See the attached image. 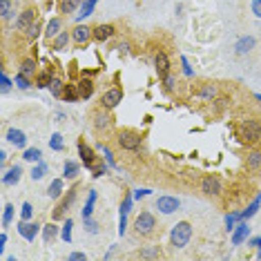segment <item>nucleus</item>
Segmentation results:
<instances>
[{
	"label": "nucleus",
	"instance_id": "obj_3",
	"mask_svg": "<svg viewBox=\"0 0 261 261\" xmlns=\"http://www.w3.org/2000/svg\"><path fill=\"white\" fill-rule=\"evenodd\" d=\"M116 145L125 152H139L141 145H143V134L136 132V129H118Z\"/></svg>",
	"mask_w": 261,
	"mask_h": 261
},
{
	"label": "nucleus",
	"instance_id": "obj_41",
	"mask_svg": "<svg viewBox=\"0 0 261 261\" xmlns=\"http://www.w3.org/2000/svg\"><path fill=\"white\" fill-rule=\"evenodd\" d=\"M14 212H16V207L11 205V203L5 205V212H3V228H9L11 219H14Z\"/></svg>",
	"mask_w": 261,
	"mask_h": 261
},
{
	"label": "nucleus",
	"instance_id": "obj_13",
	"mask_svg": "<svg viewBox=\"0 0 261 261\" xmlns=\"http://www.w3.org/2000/svg\"><path fill=\"white\" fill-rule=\"evenodd\" d=\"M79 154H81V161L85 165L87 170H94V165H96L100 159L94 154V150L90 145H85V141H79Z\"/></svg>",
	"mask_w": 261,
	"mask_h": 261
},
{
	"label": "nucleus",
	"instance_id": "obj_2",
	"mask_svg": "<svg viewBox=\"0 0 261 261\" xmlns=\"http://www.w3.org/2000/svg\"><path fill=\"white\" fill-rule=\"evenodd\" d=\"M156 217L152 215L150 210H143L139 217L134 219V232L136 237H141V239H150L156 232Z\"/></svg>",
	"mask_w": 261,
	"mask_h": 261
},
{
	"label": "nucleus",
	"instance_id": "obj_61",
	"mask_svg": "<svg viewBox=\"0 0 261 261\" xmlns=\"http://www.w3.org/2000/svg\"><path fill=\"white\" fill-rule=\"evenodd\" d=\"M257 98H259V100H261V94H257Z\"/></svg>",
	"mask_w": 261,
	"mask_h": 261
},
{
	"label": "nucleus",
	"instance_id": "obj_62",
	"mask_svg": "<svg viewBox=\"0 0 261 261\" xmlns=\"http://www.w3.org/2000/svg\"><path fill=\"white\" fill-rule=\"evenodd\" d=\"M92 3H98V0H92Z\"/></svg>",
	"mask_w": 261,
	"mask_h": 261
},
{
	"label": "nucleus",
	"instance_id": "obj_52",
	"mask_svg": "<svg viewBox=\"0 0 261 261\" xmlns=\"http://www.w3.org/2000/svg\"><path fill=\"white\" fill-rule=\"evenodd\" d=\"M85 232H90V234H96L98 232V223L94 221V217L85 219Z\"/></svg>",
	"mask_w": 261,
	"mask_h": 261
},
{
	"label": "nucleus",
	"instance_id": "obj_28",
	"mask_svg": "<svg viewBox=\"0 0 261 261\" xmlns=\"http://www.w3.org/2000/svg\"><path fill=\"white\" fill-rule=\"evenodd\" d=\"M79 98H81V94H79V85H76V83H69V85H65L63 100H67V103H76Z\"/></svg>",
	"mask_w": 261,
	"mask_h": 261
},
{
	"label": "nucleus",
	"instance_id": "obj_9",
	"mask_svg": "<svg viewBox=\"0 0 261 261\" xmlns=\"http://www.w3.org/2000/svg\"><path fill=\"white\" fill-rule=\"evenodd\" d=\"M154 69H156V76L159 79H165V76L172 74V63H170V56L165 49H156L154 51Z\"/></svg>",
	"mask_w": 261,
	"mask_h": 261
},
{
	"label": "nucleus",
	"instance_id": "obj_38",
	"mask_svg": "<svg viewBox=\"0 0 261 261\" xmlns=\"http://www.w3.org/2000/svg\"><path fill=\"white\" fill-rule=\"evenodd\" d=\"M72 228H74V221H72V219H65V223H63V228H61V239L65 243L72 241Z\"/></svg>",
	"mask_w": 261,
	"mask_h": 261
},
{
	"label": "nucleus",
	"instance_id": "obj_45",
	"mask_svg": "<svg viewBox=\"0 0 261 261\" xmlns=\"http://www.w3.org/2000/svg\"><path fill=\"white\" fill-rule=\"evenodd\" d=\"M237 221H241V212H230V215H225V228L228 230H234Z\"/></svg>",
	"mask_w": 261,
	"mask_h": 261
},
{
	"label": "nucleus",
	"instance_id": "obj_36",
	"mask_svg": "<svg viewBox=\"0 0 261 261\" xmlns=\"http://www.w3.org/2000/svg\"><path fill=\"white\" fill-rule=\"evenodd\" d=\"M79 5H81V0H61V14L63 16L74 14V11L79 9Z\"/></svg>",
	"mask_w": 261,
	"mask_h": 261
},
{
	"label": "nucleus",
	"instance_id": "obj_22",
	"mask_svg": "<svg viewBox=\"0 0 261 261\" xmlns=\"http://www.w3.org/2000/svg\"><path fill=\"white\" fill-rule=\"evenodd\" d=\"M246 168L250 172L261 170V150H250L246 154Z\"/></svg>",
	"mask_w": 261,
	"mask_h": 261
},
{
	"label": "nucleus",
	"instance_id": "obj_27",
	"mask_svg": "<svg viewBox=\"0 0 261 261\" xmlns=\"http://www.w3.org/2000/svg\"><path fill=\"white\" fill-rule=\"evenodd\" d=\"M51 79H54V72H51V67H49V69H45V72H38L34 76V83H36V87L43 90V87H49Z\"/></svg>",
	"mask_w": 261,
	"mask_h": 261
},
{
	"label": "nucleus",
	"instance_id": "obj_58",
	"mask_svg": "<svg viewBox=\"0 0 261 261\" xmlns=\"http://www.w3.org/2000/svg\"><path fill=\"white\" fill-rule=\"evenodd\" d=\"M248 246L259 248V250H261V237H257V239H250V241H248Z\"/></svg>",
	"mask_w": 261,
	"mask_h": 261
},
{
	"label": "nucleus",
	"instance_id": "obj_29",
	"mask_svg": "<svg viewBox=\"0 0 261 261\" xmlns=\"http://www.w3.org/2000/svg\"><path fill=\"white\" fill-rule=\"evenodd\" d=\"M79 172H81V165L76 161H65V165H63V176L65 179L74 181L76 176H79Z\"/></svg>",
	"mask_w": 261,
	"mask_h": 261
},
{
	"label": "nucleus",
	"instance_id": "obj_53",
	"mask_svg": "<svg viewBox=\"0 0 261 261\" xmlns=\"http://www.w3.org/2000/svg\"><path fill=\"white\" fill-rule=\"evenodd\" d=\"M181 65H183V74L188 76V79H192V67H190V63H188V58L186 56H181Z\"/></svg>",
	"mask_w": 261,
	"mask_h": 261
},
{
	"label": "nucleus",
	"instance_id": "obj_31",
	"mask_svg": "<svg viewBox=\"0 0 261 261\" xmlns=\"http://www.w3.org/2000/svg\"><path fill=\"white\" fill-rule=\"evenodd\" d=\"M63 181L61 179H54V181H51L49 183V188H47V197H49V199H61L63 197Z\"/></svg>",
	"mask_w": 261,
	"mask_h": 261
},
{
	"label": "nucleus",
	"instance_id": "obj_37",
	"mask_svg": "<svg viewBox=\"0 0 261 261\" xmlns=\"http://www.w3.org/2000/svg\"><path fill=\"white\" fill-rule=\"evenodd\" d=\"M259 205H261V194H257V197H254V201L250 205L246 207V210L241 212V219H250V217H254V212L259 210Z\"/></svg>",
	"mask_w": 261,
	"mask_h": 261
},
{
	"label": "nucleus",
	"instance_id": "obj_50",
	"mask_svg": "<svg viewBox=\"0 0 261 261\" xmlns=\"http://www.w3.org/2000/svg\"><path fill=\"white\" fill-rule=\"evenodd\" d=\"M108 170H110V165H105V159H103V161H98L96 165H94L92 174L94 176H103V174H108Z\"/></svg>",
	"mask_w": 261,
	"mask_h": 261
},
{
	"label": "nucleus",
	"instance_id": "obj_54",
	"mask_svg": "<svg viewBox=\"0 0 261 261\" xmlns=\"http://www.w3.org/2000/svg\"><path fill=\"white\" fill-rule=\"evenodd\" d=\"M250 9H252V14L257 16V18H261V0H252V3H250Z\"/></svg>",
	"mask_w": 261,
	"mask_h": 261
},
{
	"label": "nucleus",
	"instance_id": "obj_16",
	"mask_svg": "<svg viewBox=\"0 0 261 261\" xmlns=\"http://www.w3.org/2000/svg\"><path fill=\"white\" fill-rule=\"evenodd\" d=\"M248 237H250V228H248L246 219H241V221L234 225V230H232V246H241Z\"/></svg>",
	"mask_w": 261,
	"mask_h": 261
},
{
	"label": "nucleus",
	"instance_id": "obj_55",
	"mask_svg": "<svg viewBox=\"0 0 261 261\" xmlns=\"http://www.w3.org/2000/svg\"><path fill=\"white\" fill-rule=\"evenodd\" d=\"M150 192H152V190H145V188H143V190H134V199H136V201H141L143 197H147Z\"/></svg>",
	"mask_w": 261,
	"mask_h": 261
},
{
	"label": "nucleus",
	"instance_id": "obj_15",
	"mask_svg": "<svg viewBox=\"0 0 261 261\" xmlns=\"http://www.w3.org/2000/svg\"><path fill=\"white\" fill-rule=\"evenodd\" d=\"M192 92L197 94L199 98H203V100H215L219 96V87L215 85V83H199Z\"/></svg>",
	"mask_w": 261,
	"mask_h": 261
},
{
	"label": "nucleus",
	"instance_id": "obj_24",
	"mask_svg": "<svg viewBox=\"0 0 261 261\" xmlns=\"http://www.w3.org/2000/svg\"><path fill=\"white\" fill-rule=\"evenodd\" d=\"M20 74H25L29 76V79H34V76L38 74V69H36V61H34L32 56H27V58H22L20 61V69H18Z\"/></svg>",
	"mask_w": 261,
	"mask_h": 261
},
{
	"label": "nucleus",
	"instance_id": "obj_1",
	"mask_svg": "<svg viewBox=\"0 0 261 261\" xmlns=\"http://www.w3.org/2000/svg\"><path fill=\"white\" fill-rule=\"evenodd\" d=\"M234 136L241 141L243 145H257L261 143V121L259 118H241L234 127Z\"/></svg>",
	"mask_w": 261,
	"mask_h": 261
},
{
	"label": "nucleus",
	"instance_id": "obj_11",
	"mask_svg": "<svg viewBox=\"0 0 261 261\" xmlns=\"http://www.w3.org/2000/svg\"><path fill=\"white\" fill-rule=\"evenodd\" d=\"M181 207V201L176 197H170V194H163V197L156 199V210L161 212V215H172V212H176Z\"/></svg>",
	"mask_w": 261,
	"mask_h": 261
},
{
	"label": "nucleus",
	"instance_id": "obj_8",
	"mask_svg": "<svg viewBox=\"0 0 261 261\" xmlns=\"http://www.w3.org/2000/svg\"><path fill=\"white\" fill-rule=\"evenodd\" d=\"M36 20H38V9L29 5V7H25V9H22L20 14H18V18H16V32L25 34L27 29L32 27Z\"/></svg>",
	"mask_w": 261,
	"mask_h": 261
},
{
	"label": "nucleus",
	"instance_id": "obj_39",
	"mask_svg": "<svg viewBox=\"0 0 261 261\" xmlns=\"http://www.w3.org/2000/svg\"><path fill=\"white\" fill-rule=\"evenodd\" d=\"M22 159L29 161V163H38L40 161V150L38 147H27L25 154H22Z\"/></svg>",
	"mask_w": 261,
	"mask_h": 261
},
{
	"label": "nucleus",
	"instance_id": "obj_12",
	"mask_svg": "<svg viewBox=\"0 0 261 261\" xmlns=\"http://www.w3.org/2000/svg\"><path fill=\"white\" fill-rule=\"evenodd\" d=\"M16 228H18V234L22 237V239L32 243L34 239H36V234H38L40 225H38L36 221H25V219H20V223L16 225Z\"/></svg>",
	"mask_w": 261,
	"mask_h": 261
},
{
	"label": "nucleus",
	"instance_id": "obj_35",
	"mask_svg": "<svg viewBox=\"0 0 261 261\" xmlns=\"http://www.w3.org/2000/svg\"><path fill=\"white\" fill-rule=\"evenodd\" d=\"M63 90H65V83L58 79V76H54L49 83V92H51V96H56V98H63Z\"/></svg>",
	"mask_w": 261,
	"mask_h": 261
},
{
	"label": "nucleus",
	"instance_id": "obj_21",
	"mask_svg": "<svg viewBox=\"0 0 261 261\" xmlns=\"http://www.w3.org/2000/svg\"><path fill=\"white\" fill-rule=\"evenodd\" d=\"M76 85H79V94H81L83 100H90V98L94 96V81H92V79L83 76V79L76 83Z\"/></svg>",
	"mask_w": 261,
	"mask_h": 261
},
{
	"label": "nucleus",
	"instance_id": "obj_60",
	"mask_svg": "<svg viewBox=\"0 0 261 261\" xmlns=\"http://www.w3.org/2000/svg\"><path fill=\"white\" fill-rule=\"evenodd\" d=\"M5 161H7V152H5V150H0V163L5 165Z\"/></svg>",
	"mask_w": 261,
	"mask_h": 261
},
{
	"label": "nucleus",
	"instance_id": "obj_49",
	"mask_svg": "<svg viewBox=\"0 0 261 261\" xmlns=\"http://www.w3.org/2000/svg\"><path fill=\"white\" fill-rule=\"evenodd\" d=\"M132 201H134V194L125 192V199L121 203V215H129V207H132Z\"/></svg>",
	"mask_w": 261,
	"mask_h": 261
},
{
	"label": "nucleus",
	"instance_id": "obj_43",
	"mask_svg": "<svg viewBox=\"0 0 261 261\" xmlns=\"http://www.w3.org/2000/svg\"><path fill=\"white\" fill-rule=\"evenodd\" d=\"M20 219H25V221H32L34 219V205L29 203V201H25L20 207Z\"/></svg>",
	"mask_w": 261,
	"mask_h": 261
},
{
	"label": "nucleus",
	"instance_id": "obj_48",
	"mask_svg": "<svg viewBox=\"0 0 261 261\" xmlns=\"http://www.w3.org/2000/svg\"><path fill=\"white\" fill-rule=\"evenodd\" d=\"M14 83L16 85L20 87V90H29V85H32V83H29V76H25V74H16V79H14Z\"/></svg>",
	"mask_w": 261,
	"mask_h": 261
},
{
	"label": "nucleus",
	"instance_id": "obj_47",
	"mask_svg": "<svg viewBox=\"0 0 261 261\" xmlns=\"http://www.w3.org/2000/svg\"><path fill=\"white\" fill-rule=\"evenodd\" d=\"M0 85H3V87H0V90H3V94H9V92H11V85H16V83L3 72V74H0Z\"/></svg>",
	"mask_w": 261,
	"mask_h": 261
},
{
	"label": "nucleus",
	"instance_id": "obj_19",
	"mask_svg": "<svg viewBox=\"0 0 261 261\" xmlns=\"http://www.w3.org/2000/svg\"><path fill=\"white\" fill-rule=\"evenodd\" d=\"M114 34H116V27L114 25H96L94 27V40H98V43H105V40H110V38H114Z\"/></svg>",
	"mask_w": 261,
	"mask_h": 261
},
{
	"label": "nucleus",
	"instance_id": "obj_57",
	"mask_svg": "<svg viewBox=\"0 0 261 261\" xmlns=\"http://www.w3.org/2000/svg\"><path fill=\"white\" fill-rule=\"evenodd\" d=\"M116 49H118V54H129V43H121Z\"/></svg>",
	"mask_w": 261,
	"mask_h": 261
},
{
	"label": "nucleus",
	"instance_id": "obj_23",
	"mask_svg": "<svg viewBox=\"0 0 261 261\" xmlns=\"http://www.w3.org/2000/svg\"><path fill=\"white\" fill-rule=\"evenodd\" d=\"M61 32H63V18H51L49 22H47V27H45V36L49 38V40H54Z\"/></svg>",
	"mask_w": 261,
	"mask_h": 261
},
{
	"label": "nucleus",
	"instance_id": "obj_17",
	"mask_svg": "<svg viewBox=\"0 0 261 261\" xmlns=\"http://www.w3.org/2000/svg\"><path fill=\"white\" fill-rule=\"evenodd\" d=\"M5 139H7L14 147H25L27 145V134L22 132V129H18V127H9L7 134H5Z\"/></svg>",
	"mask_w": 261,
	"mask_h": 261
},
{
	"label": "nucleus",
	"instance_id": "obj_7",
	"mask_svg": "<svg viewBox=\"0 0 261 261\" xmlns=\"http://www.w3.org/2000/svg\"><path fill=\"white\" fill-rule=\"evenodd\" d=\"M199 190L205 194V197H219L223 192V181L219 174H203L199 183Z\"/></svg>",
	"mask_w": 261,
	"mask_h": 261
},
{
	"label": "nucleus",
	"instance_id": "obj_46",
	"mask_svg": "<svg viewBox=\"0 0 261 261\" xmlns=\"http://www.w3.org/2000/svg\"><path fill=\"white\" fill-rule=\"evenodd\" d=\"M38 36H40V22L36 20V22H34V25L25 32V38H27V40H36Z\"/></svg>",
	"mask_w": 261,
	"mask_h": 261
},
{
	"label": "nucleus",
	"instance_id": "obj_40",
	"mask_svg": "<svg viewBox=\"0 0 261 261\" xmlns=\"http://www.w3.org/2000/svg\"><path fill=\"white\" fill-rule=\"evenodd\" d=\"M45 174H47V165H45L43 161H38V165H36V168H32V174H29V176H32L34 181H40V179H43Z\"/></svg>",
	"mask_w": 261,
	"mask_h": 261
},
{
	"label": "nucleus",
	"instance_id": "obj_34",
	"mask_svg": "<svg viewBox=\"0 0 261 261\" xmlns=\"http://www.w3.org/2000/svg\"><path fill=\"white\" fill-rule=\"evenodd\" d=\"M94 203H96V190H90L87 203H85V207H83V219H90L94 215Z\"/></svg>",
	"mask_w": 261,
	"mask_h": 261
},
{
	"label": "nucleus",
	"instance_id": "obj_14",
	"mask_svg": "<svg viewBox=\"0 0 261 261\" xmlns=\"http://www.w3.org/2000/svg\"><path fill=\"white\" fill-rule=\"evenodd\" d=\"M92 38H94V27L76 25V27L72 29V40H74L76 45H87Z\"/></svg>",
	"mask_w": 261,
	"mask_h": 261
},
{
	"label": "nucleus",
	"instance_id": "obj_51",
	"mask_svg": "<svg viewBox=\"0 0 261 261\" xmlns=\"http://www.w3.org/2000/svg\"><path fill=\"white\" fill-rule=\"evenodd\" d=\"M161 83H163V90H165V92H168V94H170L172 90H174V83H176V79H174V74L165 76V79H163Z\"/></svg>",
	"mask_w": 261,
	"mask_h": 261
},
{
	"label": "nucleus",
	"instance_id": "obj_5",
	"mask_svg": "<svg viewBox=\"0 0 261 261\" xmlns=\"http://www.w3.org/2000/svg\"><path fill=\"white\" fill-rule=\"evenodd\" d=\"M192 234H194L192 225H190L188 221H179L170 232V243L174 248H186L190 243V239H192Z\"/></svg>",
	"mask_w": 261,
	"mask_h": 261
},
{
	"label": "nucleus",
	"instance_id": "obj_10",
	"mask_svg": "<svg viewBox=\"0 0 261 261\" xmlns=\"http://www.w3.org/2000/svg\"><path fill=\"white\" fill-rule=\"evenodd\" d=\"M121 103H123V90L121 87H110V90H105L103 96H100V105L108 108V110H114Z\"/></svg>",
	"mask_w": 261,
	"mask_h": 261
},
{
	"label": "nucleus",
	"instance_id": "obj_18",
	"mask_svg": "<svg viewBox=\"0 0 261 261\" xmlns=\"http://www.w3.org/2000/svg\"><path fill=\"white\" fill-rule=\"evenodd\" d=\"M254 45H257V40H254V36H241V38L234 43V51H237V56H246V54H250V51L254 49Z\"/></svg>",
	"mask_w": 261,
	"mask_h": 261
},
{
	"label": "nucleus",
	"instance_id": "obj_30",
	"mask_svg": "<svg viewBox=\"0 0 261 261\" xmlns=\"http://www.w3.org/2000/svg\"><path fill=\"white\" fill-rule=\"evenodd\" d=\"M69 36H72L69 32H61L54 40H51V49H54V51H63L65 47H67V43H69Z\"/></svg>",
	"mask_w": 261,
	"mask_h": 261
},
{
	"label": "nucleus",
	"instance_id": "obj_20",
	"mask_svg": "<svg viewBox=\"0 0 261 261\" xmlns=\"http://www.w3.org/2000/svg\"><path fill=\"white\" fill-rule=\"evenodd\" d=\"M22 176V168L20 165H11V168L3 174V186H16Z\"/></svg>",
	"mask_w": 261,
	"mask_h": 261
},
{
	"label": "nucleus",
	"instance_id": "obj_4",
	"mask_svg": "<svg viewBox=\"0 0 261 261\" xmlns=\"http://www.w3.org/2000/svg\"><path fill=\"white\" fill-rule=\"evenodd\" d=\"M110 112H112V110L103 108V105H100L98 110L92 112V127L96 129L98 134H110L112 127H114V118H112Z\"/></svg>",
	"mask_w": 261,
	"mask_h": 261
},
{
	"label": "nucleus",
	"instance_id": "obj_6",
	"mask_svg": "<svg viewBox=\"0 0 261 261\" xmlns=\"http://www.w3.org/2000/svg\"><path fill=\"white\" fill-rule=\"evenodd\" d=\"M76 197H79V190H76V188H72L69 192H65L63 197L58 199L54 212H51V221H61V219H67V210L76 203Z\"/></svg>",
	"mask_w": 261,
	"mask_h": 261
},
{
	"label": "nucleus",
	"instance_id": "obj_56",
	"mask_svg": "<svg viewBox=\"0 0 261 261\" xmlns=\"http://www.w3.org/2000/svg\"><path fill=\"white\" fill-rule=\"evenodd\" d=\"M87 259V254H83V252H72L69 254V261H85Z\"/></svg>",
	"mask_w": 261,
	"mask_h": 261
},
{
	"label": "nucleus",
	"instance_id": "obj_33",
	"mask_svg": "<svg viewBox=\"0 0 261 261\" xmlns=\"http://www.w3.org/2000/svg\"><path fill=\"white\" fill-rule=\"evenodd\" d=\"M94 7H96V3H92V0H85V3L81 5V14H76V20H85V18H90V16L94 14Z\"/></svg>",
	"mask_w": 261,
	"mask_h": 261
},
{
	"label": "nucleus",
	"instance_id": "obj_25",
	"mask_svg": "<svg viewBox=\"0 0 261 261\" xmlns=\"http://www.w3.org/2000/svg\"><path fill=\"white\" fill-rule=\"evenodd\" d=\"M14 14H16L14 0H0V18H3V22H9Z\"/></svg>",
	"mask_w": 261,
	"mask_h": 261
},
{
	"label": "nucleus",
	"instance_id": "obj_44",
	"mask_svg": "<svg viewBox=\"0 0 261 261\" xmlns=\"http://www.w3.org/2000/svg\"><path fill=\"white\" fill-rule=\"evenodd\" d=\"M49 147L54 152H63V147H65V143H63V136L61 134H51V139H49Z\"/></svg>",
	"mask_w": 261,
	"mask_h": 261
},
{
	"label": "nucleus",
	"instance_id": "obj_26",
	"mask_svg": "<svg viewBox=\"0 0 261 261\" xmlns=\"http://www.w3.org/2000/svg\"><path fill=\"white\" fill-rule=\"evenodd\" d=\"M134 257H139V259H161L163 252H161V248L159 246H147V248H141Z\"/></svg>",
	"mask_w": 261,
	"mask_h": 261
},
{
	"label": "nucleus",
	"instance_id": "obj_32",
	"mask_svg": "<svg viewBox=\"0 0 261 261\" xmlns=\"http://www.w3.org/2000/svg\"><path fill=\"white\" fill-rule=\"evenodd\" d=\"M58 230H61V228H56V223H47L45 225V228H43V241L47 243V246H49V243L51 241H54L56 239V237H58Z\"/></svg>",
	"mask_w": 261,
	"mask_h": 261
},
{
	"label": "nucleus",
	"instance_id": "obj_42",
	"mask_svg": "<svg viewBox=\"0 0 261 261\" xmlns=\"http://www.w3.org/2000/svg\"><path fill=\"white\" fill-rule=\"evenodd\" d=\"M98 150H100V152H103V159H105V161H108V165H110V168H116V161H114V154H112V150H110V147H108V145H103V143H100V145H98Z\"/></svg>",
	"mask_w": 261,
	"mask_h": 261
},
{
	"label": "nucleus",
	"instance_id": "obj_59",
	"mask_svg": "<svg viewBox=\"0 0 261 261\" xmlns=\"http://www.w3.org/2000/svg\"><path fill=\"white\" fill-rule=\"evenodd\" d=\"M5 243H7V234L3 232V234H0V252L5 250Z\"/></svg>",
	"mask_w": 261,
	"mask_h": 261
}]
</instances>
